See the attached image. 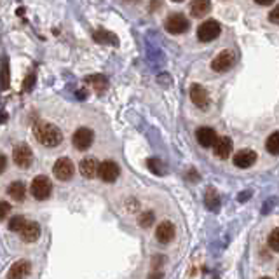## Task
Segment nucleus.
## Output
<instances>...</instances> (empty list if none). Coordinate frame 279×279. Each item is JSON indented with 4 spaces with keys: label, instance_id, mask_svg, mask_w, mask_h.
<instances>
[{
    "label": "nucleus",
    "instance_id": "bb28decb",
    "mask_svg": "<svg viewBox=\"0 0 279 279\" xmlns=\"http://www.w3.org/2000/svg\"><path fill=\"white\" fill-rule=\"evenodd\" d=\"M269 246L274 250V252H279V229H274L269 236Z\"/></svg>",
    "mask_w": 279,
    "mask_h": 279
},
{
    "label": "nucleus",
    "instance_id": "7c9ffc66",
    "mask_svg": "<svg viewBox=\"0 0 279 279\" xmlns=\"http://www.w3.org/2000/svg\"><path fill=\"white\" fill-rule=\"evenodd\" d=\"M269 16H271V21H273L274 24H278L279 23V7H274V10L269 14Z\"/></svg>",
    "mask_w": 279,
    "mask_h": 279
},
{
    "label": "nucleus",
    "instance_id": "1a4fd4ad",
    "mask_svg": "<svg viewBox=\"0 0 279 279\" xmlns=\"http://www.w3.org/2000/svg\"><path fill=\"white\" fill-rule=\"evenodd\" d=\"M234 61H236L234 52L232 51H222L220 54L213 59L211 68H213L215 72H225V70H229L232 65H234Z\"/></svg>",
    "mask_w": 279,
    "mask_h": 279
},
{
    "label": "nucleus",
    "instance_id": "7ed1b4c3",
    "mask_svg": "<svg viewBox=\"0 0 279 279\" xmlns=\"http://www.w3.org/2000/svg\"><path fill=\"white\" fill-rule=\"evenodd\" d=\"M12 157H14V162H16L17 168L28 169L31 166V162H33V152H31V148L28 147L26 143H19L14 147Z\"/></svg>",
    "mask_w": 279,
    "mask_h": 279
},
{
    "label": "nucleus",
    "instance_id": "b1692460",
    "mask_svg": "<svg viewBox=\"0 0 279 279\" xmlns=\"http://www.w3.org/2000/svg\"><path fill=\"white\" fill-rule=\"evenodd\" d=\"M24 218L23 217H19V215H17V217H14V218H10V222H9V231L10 232H19L21 231V227H23L24 225Z\"/></svg>",
    "mask_w": 279,
    "mask_h": 279
},
{
    "label": "nucleus",
    "instance_id": "39448f33",
    "mask_svg": "<svg viewBox=\"0 0 279 279\" xmlns=\"http://www.w3.org/2000/svg\"><path fill=\"white\" fill-rule=\"evenodd\" d=\"M220 31H222V28L217 21L208 19V21H204L199 28H197V37H199L201 42H211L220 35Z\"/></svg>",
    "mask_w": 279,
    "mask_h": 279
},
{
    "label": "nucleus",
    "instance_id": "f03ea898",
    "mask_svg": "<svg viewBox=\"0 0 279 279\" xmlns=\"http://www.w3.org/2000/svg\"><path fill=\"white\" fill-rule=\"evenodd\" d=\"M30 190H31V196H33L37 201H44L51 196L52 183H51V180L44 175L35 176L33 182H31V185H30Z\"/></svg>",
    "mask_w": 279,
    "mask_h": 279
},
{
    "label": "nucleus",
    "instance_id": "f8f14e48",
    "mask_svg": "<svg viewBox=\"0 0 279 279\" xmlns=\"http://www.w3.org/2000/svg\"><path fill=\"white\" fill-rule=\"evenodd\" d=\"M155 236H157V241L162 245H168L175 239V225L171 222H162L155 229Z\"/></svg>",
    "mask_w": 279,
    "mask_h": 279
},
{
    "label": "nucleus",
    "instance_id": "0eeeda50",
    "mask_svg": "<svg viewBox=\"0 0 279 279\" xmlns=\"http://www.w3.org/2000/svg\"><path fill=\"white\" fill-rule=\"evenodd\" d=\"M52 171H54L56 178L66 182V180H70L73 176L75 168H73V162L70 161L68 157H61V159H58V161L54 162V168H52Z\"/></svg>",
    "mask_w": 279,
    "mask_h": 279
},
{
    "label": "nucleus",
    "instance_id": "f3484780",
    "mask_svg": "<svg viewBox=\"0 0 279 279\" xmlns=\"http://www.w3.org/2000/svg\"><path fill=\"white\" fill-rule=\"evenodd\" d=\"M93 38H94V42H98V44L115 45V47L119 45V37H117V35H114L112 31H108V30H101V28L94 31Z\"/></svg>",
    "mask_w": 279,
    "mask_h": 279
},
{
    "label": "nucleus",
    "instance_id": "4be33fe9",
    "mask_svg": "<svg viewBox=\"0 0 279 279\" xmlns=\"http://www.w3.org/2000/svg\"><path fill=\"white\" fill-rule=\"evenodd\" d=\"M206 206L210 208L211 211H218V208H220V199H218L215 189H208V192H206Z\"/></svg>",
    "mask_w": 279,
    "mask_h": 279
},
{
    "label": "nucleus",
    "instance_id": "4468645a",
    "mask_svg": "<svg viewBox=\"0 0 279 279\" xmlns=\"http://www.w3.org/2000/svg\"><path fill=\"white\" fill-rule=\"evenodd\" d=\"M232 140L229 138V136H222V138H217L213 143V150H215V155L220 159H227L229 155H231L232 152Z\"/></svg>",
    "mask_w": 279,
    "mask_h": 279
},
{
    "label": "nucleus",
    "instance_id": "72a5a7b5",
    "mask_svg": "<svg viewBox=\"0 0 279 279\" xmlns=\"http://www.w3.org/2000/svg\"><path fill=\"white\" fill-rule=\"evenodd\" d=\"M173 2H183V0H173Z\"/></svg>",
    "mask_w": 279,
    "mask_h": 279
},
{
    "label": "nucleus",
    "instance_id": "5701e85b",
    "mask_svg": "<svg viewBox=\"0 0 279 279\" xmlns=\"http://www.w3.org/2000/svg\"><path fill=\"white\" fill-rule=\"evenodd\" d=\"M266 148L271 152L273 155H278L279 154V133H273V135L267 138V143H266Z\"/></svg>",
    "mask_w": 279,
    "mask_h": 279
},
{
    "label": "nucleus",
    "instance_id": "2eb2a0df",
    "mask_svg": "<svg viewBox=\"0 0 279 279\" xmlns=\"http://www.w3.org/2000/svg\"><path fill=\"white\" fill-rule=\"evenodd\" d=\"M217 138L218 136H217V133H215V129L208 128V126L197 129V141H199L201 147H204V148L213 147V143H215V140Z\"/></svg>",
    "mask_w": 279,
    "mask_h": 279
},
{
    "label": "nucleus",
    "instance_id": "aec40b11",
    "mask_svg": "<svg viewBox=\"0 0 279 279\" xmlns=\"http://www.w3.org/2000/svg\"><path fill=\"white\" fill-rule=\"evenodd\" d=\"M7 194L14 201L21 203V201H24V196H26V185L23 182H12L9 185V189H7Z\"/></svg>",
    "mask_w": 279,
    "mask_h": 279
},
{
    "label": "nucleus",
    "instance_id": "f257e3e1",
    "mask_svg": "<svg viewBox=\"0 0 279 279\" xmlns=\"http://www.w3.org/2000/svg\"><path fill=\"white\" fill-rule=\"evenodd\" d=\"M33 133L35 138L40 141L42 145H45V147H58L63 141V133L54 124H51V122H37L33 128Z\"/></svg>",
    "mask_w": 279,
    "mask_h": 279
},
{
    "label": "nucleus",
    "instance_id": "2f4dec72",
    "mask_svg": "<svg viewBox=\"0 0 279 279\" xmlns=\"http://www.w3.org/2000/svg\"><path fill=\"white\" fill-rule=\"evenodd\" d=\"M5 166H7V159L3 154H0V173L5 171Z\"/></svg>",
    "mask_w": 279,
    "mask_h": 279
},
{
    "label": "nucleus",
    "instance_id": "6ab92c4d",
    "mask_svg": "<svg viewBox=\"0 0 279 279\" xmlns=\"http://www.w3.org/2000/svg\"><path fill=\"white\" fill-rule=\"evenodd\" d=\"M210 10H211V0H192V3H190V12L196 17L208 16Z\"/></svg>",
    "mask_w": 279,
    "mask_h": 279
},
{
    "label": "nucleus",
    "instance_id": "473e14b6",
    "mask_svg": "<svg viewBox=\"0 0 279 279\" xmlns=\"http://www.w3.org/2000/svg\"><path fill=\"white\" fill-rule=\"evenodd\" d=\"M259 5H271L273 2H276V0H255Z\"/></svg>",
    "mask_w": 279,
    "mask_h": 279
},
{
    "label": "nucleus",
    "instance_id": "a211bd4d",
    "mask_svg": "<svg viewBox=\"0 0 279 279\" xmlns=\"http://www.w3.org/2000/svg\"><path fill=\"white\" fill-rule=\"evenodd\" d=\"M31 273V266L30 262H26V260H19V262H16L12 267H10L9 274H7V278H28Z\"/></svg>",
    "mask_w": 279,
    "mask_h": 279
},
{
    "label": "nucleus",
    "instance_id": "9b49d317",
    "mask_svg": "<svg viewBox=\"0 0 279 279\" xmlns=\"http://www.w3.org/2000/svg\"><path fill=\"white\" fill-rule=\"evenodd\" d=\"M190 100L196 107L199 108H206L210 105V96H208V91L204 89L199 84H194L192 89H190Z\"/></svg>",
    "mask_w": 279,
    "mask_h": 279
},
{
    "label": "nucleus",
    "instance_id": "412c9836",
    "mask_svg": "<svg viewBox=\"0 0 279 279\" xmlns=\"http://www.w3.org/2000/svg\"><path fill=\"white\" fill-rule=\"evenodd\" d=\"M10 86V75H9V61L7 58L0 63V91H7Z\"/></svg>",
    "mask_w": 279,
    "mask_h": 279
},
{
    "label": "nucleus",
    "instance_id": "423d86ee",
    "mask_svg": "<svg viewBox=\"0 0 279 279\" xmlns=\"http://www.w3.org/2000/svg\"><path fill=\"white\" fill-rule=\"evenodd\" d=\"M93 140H94V133L89 128H79L73 133L72 143L77 150H87L93 145Z\"/></svg>",
    "mask_w": 279,
    "mask_h": 279
},
{
    "label": "nucleus",
    "instance_id": "c85d7f7f",
    "mask_svg": "<svg viewBox=\"0 0 279 279\" xmlns=\"http://www.w3.org/2000/svg\"><path fill=\"white\" fill-rule=\"evenodd\" d=\"M9 211H10V204L2 201V203H0V220H3V218L9 215Z\"/></svg>",
    "mask_w": 279,
    "mask_h": 279
},
{
    "label": "nucleus",
    "instance_id": "dca6fc26",
    "mask_svg": "<svg viewBox=\"0 0 279 279\" xmlns=\"http://www.w3.org/2000/svg\"><path fill=\"white\" fill-rule=\"evenodd\" d=\"M79 171L84 178H94V176H98V161L93 157L82 159L79 166Z\"/></svg>",
    "mask_w": 279,
    "mask_h": 279
},
{
    "label": "nucleus",
    "instance_id": "cd10ccee",
    "mask_svg": "<svg viewBox=\"0 0 279 279\" xmlns=\"http://www.w3.org/2000/svg\"><path fill=\"white\" fill-rule=\"evenodd\" d=\"M152 224H154V213H152V211H145V213H141V217H140L141 227H150Z\"/></svg>",
    "mask_w": 279,
    "mask_h": 279
},
{
    "label": "nucleus",
    "instance_id": "20e7f679",
    "mask_svg": "<svg viewBox=\"0 0 279 279\" xmlns=\"http://www.w3.org/2000/svg\"><path fill=\"white\" fill-rule=\"evenodd\" d=\"M189 24H190L189 19H187V17L183 16V14H180V12L171 14V16H169L168 19L164 21V28L173 35L185 33V31L189 30Z\"/></svg>",
    "mask_w": 279,
    "mask_h": 279
},
{
    "label": "nucleus",
    "instance_id": "393cba45",
    "mask_svg": "<svg viewBox=\"0 0 279 279\" xmlns=\"http://www.w3.org/2000/svg\"><path fill=\"white\" fill-rule=\"evenodd\" d=\"M89 82H93L94 84V87H96V91H103L105 87H107V79H105L103 75H96V77H89Z\"/></svg>",
    "mask_w": 279,
    "mask_h": 279
},
{
    "label": "nucleus",
    "instance_id": "9d476101",
    "mask_svg": "<svg viewBox=\"0 0 279 279\" xmlns=\"http://www.w3.org/2000/svg\"><path fill=\"white\" fill-rule=\"evenodd\" d=\"M19 234L24 243H35L40 238V225H38L37 222H24Z\"/></svg>",
    "mask_w": 279,
    "mask_h": 279
},
{
    "label": "nucleus",
    "instance_id": "a878e982",
    "mask_svg": "<svg viewBox=\"0 0 279 279\" xmlns=\"http://www.w3.org/2000/svg\"><path fill=\"white\" fill-rule=\"evenodd\" d=\"M147 164L154 173H157V175H164V171H162V169H164V166H162V162L159 161V159H148Z\"/></svg>",
    "mask_w": 279,
    "mask_h": 279
},
{
    "label": "nucleus",
    "instance_id": "c756f323",
    "mask_svg": "<svg viewBox=\"0 0 279 279\" xmlns=\"http://www.w3.org/2000/svg\"><path fill=\"white\" fill-rule=\"evenodd\" d=\"M33 80H35V73H31V75L26 77V80H24V91H31V87H33Z\"/></svg>",
    "mask_w": 279,
    "mask_h": 279
},
{
    "label": "nucleus",
    "instance_id": "ddd939ff",
    "mask_svg": "<svg viewBox=\"0 0 279 279\" xmlns=\"http://www.w3.org/2000/svg\"><path fill=\"white\" fill-rule=\"evenodd\" d=\"M257 162V152L255 150H250V148H245V150H239L238 154L234 155V164L238 168H250Z\"/></svg>",
    "mask_w": 279,
    "mask_h": 279
},
{
    "label": "nucleus",
    "instance_id": "6e6552de",
    "mask_svg": "<svg viewBox=\"0 0 279 279\" xmlns=\"http://www.w3.org/2000/svg\"><path fill=\"white\" fill-rule=\"evenodd\" d=\"M119 173H121V169H119L117 162L114 161H103L101 164H98V175L107 183H114L119 178Z\"/></svg>",
    "mask_w": 279,
    "mask_h": 279
}]
</instances>
